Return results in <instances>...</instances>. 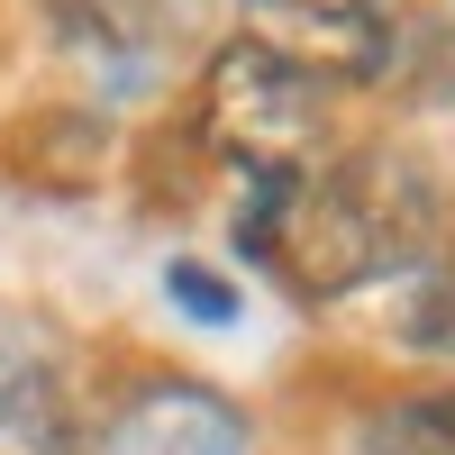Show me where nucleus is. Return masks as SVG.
Masks as SVG:
<instances>
[{"instance_id":"1","label":"nucleus","mask_w":455,"mask_h":455,"mask_svg":"<svg viewBox=\"0 0 455 455\" xmlns=\"http://www.w3.org/2000/svg\"><path fill=\"white\" fill-rule=\"evenodd\" d=\"M446 237V182L401 156V146H364L283 192V219L255 264H274L283 291L300 300H347L383 274H410Z\"/></svg>"},{"instance_id":"2","label":"nucleus","mask_w":455,"mask_h":455,"mask_svg":"<svg viewBox=\"0 0 455 455\" xmlns=\"http://www.w3.org/2000/svg\"><path fill=\"white\" fill-rule=\"evenodd\" d=\"M319 137H328V92L310 73L274 64L246 36L210 55V73H201V146L210 156H228L246 182L255 173H310Z\"/></svg>"},{"instance_id":"3","label":"nucleus","mask_w":455,"mask_h":455,"mask_svg":"<svg viewBox=\"0 0 455 455\" xmlns=\"http://www.w3.org/2000/svg\"><path fill=\"white\" fill-rule=\"evenodd\" d=\"M237 36L310 83H392L401 10L392 0H237Z\"/></svg>"},{"instance_id":"4","label":"nucleus","mask_w":455,"mask_h":455,"mask_svg":"<svg viewBox=\"0 0 455 455\" xmlns=\"http://www.w3.org/2000/svg\"><path fill=\"white\" fill-rule=\"evenodd\" d=\"M0 428H19L36 455H73V437H83L64 347L28 310H0Z\"/></svg>"},{"instance_id":"5","label":"nucleus","mask_w":455,"mask_h":455,"mask_svg":"<svg viewBox=\"0 0 455 455\" xmlns=\"http://www.w3.org/2000/svg\"><path fill=\"white\" fill-rule=\"evenodd\" d=\"M246 410L201 383H156L100 428V455H246Z\"/></svg>"},{"instance_id":"6","label":"nucleus","mask_w":455,"mask_h":455,"mask_svg":"<svg viewBox=\"0 0 455 455\" xmlns=\"http://www.w3.org/2000/svg\"><path fill=\"white\" fill-rule=\"evenodd\" d=\"M10 164L36 182V192H83V182H100V164H109V128L92 119V109H46V119H19Z\"/></svg>"},{"instance_id":"7","label":"nucleus","mask_w":455,"mask_h":455,"mask_svg":"<svg viewBox=\"0 0 455 455\" xmlns=\"http://www.w3.org/2000/svg\"><path fill=\"white\" fill-rule=\"evenodd\" d=\"M401 347L410 355H455V228L401 274Z\"/></svg>"},{"instance_id":"8","label":"nucleus","mask_w":455,"mask_h":455,"mask_svg":"<svg viewBox=\"0 0 455 455\" xmlns=\"http://www.w3.org/2000/svg\"><path fill=\"white\" fill-rule=\"evenodd\" d=\"M355 455H455V392H401L364 419Z\"/></svg>"},{"instance_id":"9","label":"nucleus","mask_w":455,"mask_h":455,"mask_svg":"<svg viewBox=\"0 0 455 455\" xmlns=\"http://www.w3.org/2000/svg\"><path fill=\"white\" fill-rule=\"evenodd\" d=\"M164 291H173L201 328H228V319H237V291H228V283H210V264H173V274H164Z\"/></svg>"}]
</instances>
